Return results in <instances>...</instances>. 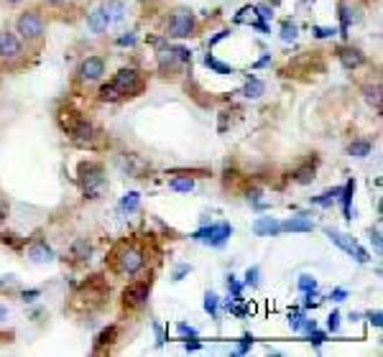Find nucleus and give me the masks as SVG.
I'll return each mask as SVG.
<instances>
[{"mask_svg":"<svg viewBox=\"0 0 383 357\" xmlns=\"http://www.w3.org/2000/svg\"><path fill=\"white\" fill-rule=\"evenodd\" d=\"M143 89H146L143 74L138 69H133V67H125L113 77V82L100 87V100L115 102V100H123V97H138Z\"/></svg>","mask_w":383,"mask_h":357,"instance_id":"obj_1","label":"nucleus"},{"mask_svg":"<svg viewBox=\"0 0 383 357\" xmlns=\"http://www.w3.org/2000/svg\"><path fill=\"white\" fill-rule=\"evenodd\" d=\"M59 120H62V128L69 133V138H72L77 145H92V143H95L97 128H95L87 118H82L77 110H62Z\"/></svg>","mask_w":383,"mask_h":357,"instance_id":"obj_2","label":"nucleus"},{"mask_svg":"<svg viewBox=\"0 0 383 357\" xmlns=\"http://www.w3.org/2000/svg\"><path fill=\"white\" fill-rule=\"evenodd\" d=\"M143 266H146V253L136 245H123L115 253V271L123 276H136L143 271Z\"/></svg>","mask_w":383,"mask_h":357,"instance_id":"obj_3","label":"nucleus"},{"mask_svg":"<svg viewBox=\"0 0 383 357\" xmlns=\"http://www.w3.org/2000/svg\"><path fill=\"white\" fill-rule=\"evenodd\" d=\"M197 31V18L192 10L179 8L171 13L169 23H166V39H189Z\"/></svg>","mask_w":383,"mask_h":357,"instance_id":"obj_4","label":"nucleus"},{"mask_svg":"<svg viewBox=\"0 0 383 357\" xmlns=\"http://www.w3.org/2000/svg\"><path fill=\"white\" fill-rule=\"evenodd\" d=\"M44 31H46V23L39 10H23L15 18V33L23 41H39L44 36Z\"/></svg>","mask_w":383,"mask_h":357,"instance_id":"obj_5","label":"nucleus"},{"mask_svg":"<svg viewBox=\"0 0 383 357\" xmlns=\"http://www.w3.org/2000/svg\"><path fill=\"white\" fill-rule=\"evenodd\" d=\"M79 184L84 186V192H87L89 197H97V189L105 184V171H102V166L95 163V161L79 163Z\"/></svg>","mask_w":383,"mask_h":357,"instance_id":"obj_6","label":"nucleus"},{"mask_svg":"<svg viewBox=\"0 0 383 357\" xmlns=\"http://www.w3.org/2000/svg\"><path fill=\"white\" fill-rule=\"evenodd\" d=\"M230 235H232V224H228V222H217V224H210V227L197 230L192 237L199 240V242H207V245H212V248H223V245L228 242Z\"/></svg>","mask_w":383,"mask_h":357,"instance_id":"obj_7","label":"nucleus"},{"mask_svg":"<svg viewBox=\"0 0 383 357\" xmlns=\"http://www.w3.org/2000/svg\"><path fill=\"white\" fill-rule=\"evenodd\" d=\"M151 296V281H136L123 288V306L125 309H141Z\"/></svg>","mask_w":383,"mask_h":357,"instance_id":"obj_8","label":"nucleus"},{"mask_svg":"<svg viewBox=\"0 0 383 357\" xmlns=\"http://www.w3.org/2000/svg\"><path fill=\"white\" fill-rule=\"evenodd\" d=\"M324 232H327V237H330L337 248H342L350 258H355L358 263H368V253H366L353 237H348V235H342V232H337V230H332V227H327Z\"/></svg>","mask_w":383,"mask_h":357,"instance_id":"obj_9","label":"nucleus"},{"mask_svg":"<svg viewBox=\"0 0 383 357\" xmlns=\"http://www.w3.org/2000/svg\"><path fill=\"white\" fill-rule=\"evenodd\" d=\"M77 74H79L82 82H97L105 74V59L102 57H87V59H82Z\"/></svg>","mask_w":383,"mask_h":357,"instance_id":"obj_10","label":"nucleus"},{"mask_svg":"<svg viewBox=\"0 0 383 357\" xmlns=\"http://www.w3.org/2000/svg\"><path fill=\"white\" fill-rule=\"evenodd\" d=\"M337 62L342 64V69L353 71V69H360L366 64V54L355 46H340L337 49Z\"/></svg>","mask_w":383,"mask_h":357,"instance_id":"obj_11","label":"nucleus"},{"mask_svg":"<svg viewBox=\"0 0 383 357\" xmlns=\"http://www.w3.org/2000/svg\"><path fill=\"white\" fill-rule=\"evenodd\" d=\"M23 54L21 39L10 31H0V59H18Z\"/></svg>","mask_w":383,"mask_h":357,"instance_id":"obj_12","label":"nucleus"},{"mask_svg":"<svg viewBox=\"0 0 383 357\" xmlns=\"http://www.w3.org/2000/svg\"><path fill=\"white\" fill-rule=\"evenodd\" d=\"M28 258L33 263H51L54 260V250L46 240H36L31 248H28Z\"/></svg>","mask_w":383,"mask_h":357,"instance_id":"obj_13","label":"nucleus"},{"mask_svg":"<svg viewBox=\"0 0 383 357\" xmlns=\"http://www.w3.org/2000/svg\"><path fill=\"white\" fill-rule=\"evenodd\" d=\"M253 232L256 235H261V237H266V235H281L284 232V227H281V222L279 219H273V217H261L256 224H253Z\"/></svg>","mask_w":383,"mask_h":357,"instance_id":"obj_14","label":"nucleus"},{"mask_svg":"<svg viewBox=\"0 0 383 357\" xmlns=\"http://www.w3.org/2000/svg\"><path fill=\"white\" fill-rule=\"evenodd\" d=\"M156 62H158V71L161 74H166L169 77V71H174L179 64H181V59H179V54L176 51H166V49H161L158 54H156Z\"/></svg>","mask_w":383,"mask_h":357,"instance_id":"obj_15","label":"nucleus"},{"mask_svg":"<svg viewBox=\"0 0 383 357\" xmlns=\"http://www.w3.org/2000/svg\"><path fill=\"white\" fill-rule=\"evenodd\" d=\"M87 26H89L95 33H102V31H107V26H110V10H107V8H97L95 13H89V18H87Z\"/></svg>","mask_w":383,"mask_h":357,"instance_id":"obj_16","label":"nucleus"},{"mask_svg":"<svg viewBox=\"0 0 383 357\" xmlns=\"http://www.w3.org/2000/svg\"><path fill=\"white\" fill-rule=\"evenodd\" d=\"M363 97H366V102H368L376 112H381V107H383V87H381V82H376V84H366V87H363Z\"/></svg>","mask_w":383,"mask_h":357,"instance_id":"obj_17","label":"nucleus"},{"mask_svg":"<svg viewBox=\"0 0 383 357\" xmlns=\"http://www.w3.org/2000/svg\"><path fill=\"white\" fill-rule=\"evenodd\" d=\"M281 227H284V232H312L314 230V222L306 219L304 214H299V217H291V219L281 222Z\"/></svg>","mask_w":383,"mask_h":357,"instance_id":"obj_18","label":"nucleus"},{"mask_svg":"<svg viewBox=\"0 0 383 357\" xmlns=\"http://www.w3.org/2000/svg\"><path fill=\"white\" fill-rule=\"evenodd\" d=\"M89 255H92V242L87 237H77L72 242V258L77 263H84V260H89Z\"/></svg>","mask_w":383,"mask_h":357,"instance_id":"obj_19","label":"nucleus"},{"mask_svg":"<svg viewBox=\"0 0 383 357\" xmlns=\"http://www.w3.org/2000/svg\"><path fill=\"white\" fill-rule=\"evenodd\" d=\"M314 174H317V161H314V163L309 161V163L299 166V168L294 171V176H291V179H294L297 184H302V186H304V184H312V181H314Z\"/></svg>","mask_w":383,"mask_h":357,"instance_id":"obj_20","label":"nucleus"},{"mask_svg":"<svg viewBox=\"0 0 383 357\" xmlns=\"http://www.w3.org/2000/svg\"><path fill=\"white\" fill-rule=\"evenodd\" d=\"M340 194H342V214H345V219H353L350 202H353V194H355V179H350L345 184V189H340Z\"/></svg>","mask_w":383,"mask_h":357,"instance_id":"obj_21","label":"nucleus"},{"mask_svg":"<svg viewBox=\"0 0 383 357\" xmlns=\"http://www.w3.org/2000/svg\"><path fill=\"white\" fill-rule=\"evenodd\" d=\"M371 151H373V143L366 141V138L353 141L350 145H348V153H350V156H355V158H366V156H371Z\"/></svg>","mask_w":383,"mask_h":357,"instance_id":"obj_22","label":"nucleus"},{"mask_svg":"<svg viewBox=\"0 0 383 357\" xmlns=\"http://www.w3.org/2000/svg\"><path fill=\"white\" fill-rule=\"evenodd\" d=\"M263 92H266V82H261V79H248V84L243 87V95L248 100H258Z\"/></svg>","mask_w":383,"mask_h":357,"instance_id":"obj_23","label":"nucleus"},{"mask_svg":"<svg viewBox=\"0 0 383 357\" xmlns=\"http://www.w3.org/2000/svg\"><path fill=\"white\" fill-rule=\"evenodd\" d=\"M115 337H118V327H115V324H110L107 329H102V332L97 334V340H95V350H102L105 345H113V342H115Z\"/></svg>","mask_w":383,"mask_h":357,"instance_id":"obj_24","label":"nucleus"},{"mask_svg":"<svg viewBox=\"0 0 383 357\" xmlns=\"http://www.w3.org/2000/svg\"><path fill=\"white\" fill-rule=\"evenodd\" d=\"M169 186H171L174 192H192V189H194V179H192V176H174V179L169 181Z\"/></svg>","mask_w":383,"mask_h":357,"instance_id":"obj_25","label":"nucleus"},{"mask_svg":"<svg viewBox=\"0 0 383 357\" xmlns=\"http://www.w3.org/2000/svg\"><path fill=\"white\" fill-rule=\"evenodd\" d=\"M340 197V189H330V192H324V194H319V197H312V204H319V207H330L335 199Z\"/></svg>","mask_w":383,"mask_h":357,"instance_id":"obj_26","label":"nucleus"},{"mask_svg":"<svg viewBox=\"0 0 383 357\" xmlns=\"http://www.w3.org/2000/svg\"><path fill=\"white\" fill-rule=\"evenodd\" d=\"M138 202H141V194H138V192H128V194L123 197V210H125V212H136V210H138Z\"/></svg>","mask_w":383,"mask_h":357,"instance_id":"obj_27","label":"nucleus"},{"mask_svg":"<svg viewBox=\"0 0 383 357\" xmlns=\"http://www.w3.org/2000/svg\"><path fill=\"white\" fill-rule=\"evenodd\" d=\"M205 64H207V67H212L217 74H235V69H232V67L223 64V62H217V59H215V57H210V54L205 57Z\"/></svg>","mask_w":383,"mask_h":357,"instance_id":"obj_28","label":"nucleus"},{"mask_svg":"<svg viewBox=\"0 0 383 357\" xmlns=\"http://www.w3.org/2000/svg\"><path fill=\"white\" fill-rule=\"evenodd\" d=\"M205 311L212 314V319H217V293H212V291L205 293Z\"/></svg>","mask_w":383,"mask_h":357,"instance_id":"obj_29","label":"nucleus"},{"mask_svg":"<svg viewBox=\"0 0 383 357\" xmlns=\"http://www.w3.org/2000/svg\"><path fill=\"white\" fill-rule=\"evenodd\" d=\"M281 39H284V41H294V39H297V26H294L291 21H284V23H281Z\"/></svg>","mask_w":383,"mask_h":357,"instance_id":"obj_30","label":"nucleus"},{"mask_svg":"<svg viewBox=\"0 0 383 357\" xmlns=\"http://www.w3.org/2000/svg\"><path fill=\"white\" fill-rule=\"evenodd\" d=\"M258 278H261V268H258V266L248 268V273H245V286H253V288H256V286L261 284Z\"/></svg>","mask_w":383,"mask_h":357,"instance_id":"obj_31","label":"nucleus"},{"mask_svg":"<svg viewBox=\"0 0 383 357\" xmlns=\"http://www.w3.org/2000/svg\"><path fill=\"white\" fill-rule=\"evenodd\" d=\"M228 288L232 291V301H240V298H243V296H240V284L235 281V276L228 278Z\"/></svg>","mask_w":383,"mask_h":357,"instance_id":"obj_32","label":"nucleus"},{"mask_svg":"<svg viewBox=\"0 0 383 357\" xmlns=\"http://www.w3.org/2000/svg\"><path fill=\"white\" fill-rule=\"evenodd\" d=\"M299 288H302V291H314V288H317V281H314L312 276H302V278H299Z\"/></svg>","mask_w":383,"mask_h":357,"instance_id":"obj_33","label":"nucleus"},{"mask_svg":"<svg viewBox=\"0 0 383 357\" xmlns=\"http://www.w3.org/2000/svg\"><path fill=\"white\" fill-rule=\"evenodd\" d=\"M327 329H330V332H337V329H340V314H337V311L330 314V319H327Z\"/></svg>","mask_w":383,"mask_h":357,"instance_id":"obj_34","label":"nucleus"},{"mask_svg":"<svg viewBox=\"0 0 383 357\" xmlns=\"http://www.w3.org/2000/svg\"><path fill=\"white\" fill-rule=\"evenodd\" d=\"M302 322H304V316H302V314H297V311H294V314H289V324H291V329H297V332H299Z\"/></svg>","mask_w":383,"mask_h":357,"instance_id":"obj_35","label":"nucleus"},{"mask_svg":"<svg viewBox=\"0 0 383 357\" xmlns=\"http://www.w3.org/2000/svg\"><path fill=\"white\" fill-rule=\"evenodd\" d=\"M176 332H179V334H184V337H197V329H194V327H187V324H179V327H176Z\"/></svg>","mask_w":383,"mask_h":357,"instance_id":"obj_36","label":"nucleus"},{"mask_svg":"<svg viewBox=\"0 0 383 357\" xmlns=\"http://www.w3.org/2000/svg\"><path fill=\"white\" fill-rule=\"evenodd\" d=\"M309 342H312L314 347H319V345L324 342V334H322V332H314V329H312V332H309Z\"/></svg>","mask_w":383,"mask_h":357,"instance_id":"obj_37","label":"nucleus"},{"mask_svg":"<svg viewBox=\"0 0 383 357\" xmlns=\"http://www.w3.org/2000/svg\"><path fill=\"white\" fill-rule=\"evenodd\" d=\"M250 345H253V337H250V334H245V337H243V342H240V347H238V355H245Z\"/></svg>","mask_w":383,"mask_h":357,"instance_id":"obj_38","label":"nucleus"},{"mask_svg":"<svg viewBox=\"0 0 383 357\" xmlns=\"http://www.w3.org/2000/svg\"><path fill=\"white\" fill-rule=\"evenodd\" d=\"M118 44H120V46H133V44H136V36H133V33L120 36V39H118Z\"/></svg>","mask_w":383,"mask_h":357,"instance_id":"obj_39","label":"nucleus"},{"mask_svg":"<svg viewBox=\"0 0 383 357\" xmlns=\"http://www.w3.org/2000/svg\"><path fill=\"white\" fill-rule=\"evenodd\" d=\"M39 293H41L39 288H33V291H23V301H28V304H31V301H36V298H39Z\"/></svg>","mask_w":383,"mask_h":357,"instance_id":"obj_40","label":"nucleus"},{"mask_svg":"<svg viewBox=\"0 0 383 357\" xmlns=\"http://www.w3.org/2000/svg\"><path fill=\"white\" fill-rule=\"evenodd\" d=\"M332 33H335L332 28H314V36H317V39H327V36H332Z\"/></svg>","mask_w":383,"mask_h":357,"instance_id":"obj_41","label":"nucleus"},{"mask_svg":"<svg viewBox=\"0 0 383 357\" xmlns=\"http://www.w3.org/2000/svg\"><path fill=\"white\" fill-rule=\"evenodd\" d=\"M332 298H335V301H345V298H348V291H345V288H335V291H332Z\"/></svg>","mask_w":383,"mask_h":357,"instance_id":"obj_42","label":"nucleus"},{"mask_svg":"<svg viewBox=\"0 0 383 357\" xmlns=\"http://www.w3.org/2000/svg\"><path fill=\"white\" fill-rule=\"evenodd\" d=\"M371 237H373V245H376V250H378V253H381V230H378V227H376V230H373V235H371Z\"/></svg>","mask_w":383,"mask_h":357,"instance_id":"obj_43","label":"nucleus"},{"mask_svg":"<svg viewBox=\"0 0 383 357\" xmlns=\"http://www.w3.org/2000/svg\"><path fill=\"white\" fill-rule=\"evenodd\" d=\"M184 273H189V266H181V268H176V273H174V281H181V278H184Z\"/></svg>","mask_w":383,"mask_h":357,"instance_id":"obj_44","label":"nucleus"},{"mask_svg":"<svg viewBox=\"0 0 383 357\" xmlns=\"http://www.w3.org/2000/svg\"><path fill=\"white\" fill-rule=\"evenodd\" d=\"M368 319H371V324L381 327V311H371V314H368Z\"/></svg>","mask_w":383,"mask_h":357,"instance_id":"obj_45","label":"nucleus"},{"mask_svg":"<svg viewBox=\"0 0 383 357\" xmlns=\"http://www.w3.org/2000/svg\"><path fill=\"white\" fill-rule=\"evenodd\" d=\"M258 10H261V18H271V8L268 5H258Z\"/></svg>","mask_w":383,"mask_h":357,"instance_id":"obj_46","label":"nucleus"},{"mask_svg":"<svg viewBox=\"0 0 383 357\" xmlns=\"http://www.w3.org/2000/svg\"><path fill=\"white\" fill-rule=\"evenodd\" d=\"M187 350H189V352H197V350H199V342H187Z\"/></svg>","mask_w":383,"mask_h":357,"instance_id":"obj_47","label":"nucleus"},{"mask_svg":"<svg viewBox=\"0 0 383 357\" xmlns=\"http://www.w3.org/2000/svg\"><path fill=\"white\" fill-rule=\"evenodd\" d=\"M5 217H8V207L0 202V219H5Z\"/></svg>","mask_w":383,"mask_h":357,"instance_id":"obj_48","label":"nucleus"},{"mask_svg":"<svg viewBox=\"0 0 383 357\" xmlns=\"http://www.w3.org/2000/svg\"><path fill=\"white\" fill-rule=\"evenodd\" d=\"M5 316H8V306H3V304H0V322H3Z\"/></svg>","mask_w":383,"mask_h":357,"instance_id":"obj_49","label":"nucleus"},{"mask_svg":"<svg viewBox=\"0 0 383 357\" xmlns=\"http://www.w3.org/2000/svg\"><path fill=\"white\" fill-rule=\"evenodd\" d=\"M5 3H21V0H5Z\"/></svg>","mask_w":383,"mask_h":357,"instance_id":"obj_50","label":"nucleus"}]
</instances>
